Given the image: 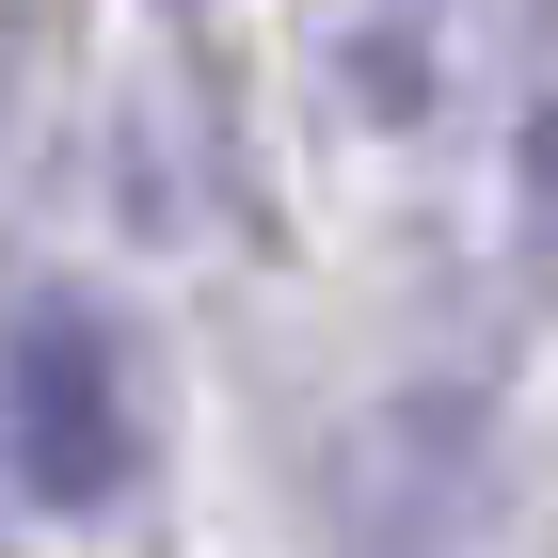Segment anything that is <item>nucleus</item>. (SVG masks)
<instances>
[{
	"instance_id": "f257e3e1",
	"label": "nucleus",
	"mask_w": 558,
	"mask_h": 558,
	"mask_svg": "<svg viewBox=\"0 0 558 558\" xmlns=\"http://www.w3.org/2000/svg\"><path fill=\"white\" fill-rule=\"evenodd\" d=\"M0 447H16V495H33L48 526L112 511V495L144 478V367H129V336H112V303L64 288V271L16 303V351H0Z\"/></svg>"
},
{
	"instance_id": "f03ea898",
	"label": "nucleus",
	"mask_w": 558,
	"mask_h": 558,
	"mask_svg": "<svg viewBox=\"0 0 558 558\" xmlns=\"http://www.w3.org/2000/svg\"><path fill=\"white\" fill-rule=\"evenodd\" d=\"M430 48H447V0H367L351 16V112L367 129H415L430 112Z\"/></svg>"
},
{
	"instance_id": "7ed1b4c3",
	"label": "nucleus",
	"mask_w": 558,
	"mask_h": 558,
	"mask_svg": "<svg viewBox=\"0 0 558 558\" xmlns=\"http://www.w3.org/2000/svg\"><path fill=\"white\" fill-rule=\"evenodd\" d=\"M526 223H543V271H558V81H543V129H526Z\"/></svg>"
}]
</instances>
